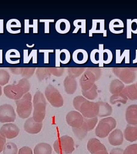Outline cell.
<instances>
[{"label": "cell", "instance_id": "1", "mask_svg": "<svg viewBox=\"0 0 137 154\" xmlns=\"http://www.w3.org/2000/svg\"><path fill=\"white\" fill-rule=\"evenodd\" d=\"M73 106L84 118H93L97 117L98 106L97 103L89 101L83 96H77L73 99Z\"/></svg>", "mask_w": 137, "mask_h": 154}, {"label": "cell", "instance_id": "2", "mask_svg": "<svg viewBox=\"0 0 137 154\" xmlns=\"http://www.w3.org/2000/svg\"><path fill=\"white\" fill-rule=\"evenodd\" d=\"M30 88V84L28 79L22 78L17 84L7 85L4 88L6 97L13 100L20 99L22 97L29 93Z\"/></svg>", "mask_w": 137, "mask_h": 154}, {"label": "cell", "instance_id": "3", "mask_svg": "<svg viewBox=\"0 0 137 154\" xmlns=\"http://www.w3.org/2000/svg\"><path fill=\"white\" fill-rule=\"evenodd\" d=\"M33 119L37 122H42L46 116V102L44 95L37 91L33 97Z\"/></svg>", "mask_w": 137, "mask_h": 154}, {"label": "cell", "instance_id": "4", "mask_svg": "<svg viewBox=\"0 0 137 154\" xmlns=\"http://www.w3.org/2000/svg\"><path fill=\"white\" fill-rule=\"evenodd\" d=\"M17 113L22 119H26L32 112V97L30 93L25 94L20 99L16 100Z\"/></svg>", "mask_w": 137, "mask_h": 154}, {"label": "cell", "instance_id": "5", "mask_svg": "<svg viewBox=\"0 0 137 154\" xmlns=\"http://www.w3.org/2000/svg\"><path fill=\"white\" fill-rule=\"evenodd\" d=\"M117 126V121L113 117H106L101 119L96 127L95 134L97 137L104 138L109 136L110 133Z\"/></svg>", "mask_w": 137, "mask_h": 154}, {"label": "cell", "instance_id": "6", "mask_svg": "<svg viewBox=\"0 0 137 154\" xmlns=\"http://www.w3.org/2000/svg\"><path fill=\"white\" fill-rule=\"evenodd\" d=\"M53 147L58 154H70L75 149L74 142L69 136H62L55 141Z\"/></svg>", "mask_w": 137, "mask_h": 154}, {"label": "cell", "instance_id": "7", "mask_svg": "<svg viewBox=\"0 0 137 154\" xmlns=\"http://www.w3.org/2000/svg\"><path fill=\"white\" fill-rule=\"evenodd\" d=\"M112 72L122 82L129 85L135 81L137 68L114 67L112 69Z\"/></svg>", "mask_w": 137, "mask_h": 154}, {"label": "cell", "instance_id": "8", "mask_svg": "<svg viewBox=\"0 0 137 154\" xmlns=\"http://www.w3.org/2000/svg\"><path fill=\"white\" fill-rule=\"evenodd\" d=\"M45 95L50 103L54 107H61L64 105V99L60 91L53 85H50L45 89Z\"/></svg>", "mask_w": 137, "mask_h": 154}, {"label": "cell", "instance_id": "9", "mask_svg": "<svg viewBox=\"0 0 137 154\" xmlns=\"http://www.w3.org/2000/svg\"><path fill=\"white\" fill-rule=\"evenodd\" d=\"M16 119V114L12 106L9 104L0 106V123L14 122Z\"/></svg>", "mask_w": 137, "mask_h": 154}, {"label": "cell", "instance_id": "10", "mask_svg": "<svg viewBox=\"0 0 137 154\" xmlns=\"http://www.w3.org/2000/svg\"><path fill=\"white\" fill-rule=\"evenodd\" d=\"M96 78L92 72L87 70L82 75L79 79V85L82 91H87L91 88L96 81Z\"/></svg>", "mask_w": 137, "mask_h": 154}, {"label": "cell", "instance_id": "11", "mask_svg": "<svg viewBox=\"0 0 137 154\" xmlns=\"http://www.w3.org/2000/svg\"><path fill=\"white\" fill-rule=\"evenodd\" d=\"M67 123L72 128H78L82 126L84 117L82 114L77 111H71L66 115Z\"/></svg>", "mask_w": 137, "mask_h": 154}, {"label": "cell", "instance_id": "12", "mask_svg": "<svg viewBox=\"0 0 137 154\" xmlns=\"http://www.w3.org/2000/svg\"><path fill=\"white\" fill-rule=\"evenodd\" d=\"M20 133V128L13 123H6L0 128V134L4 138L11 139L17 137Z\"/></svg>", "mask_w": 137, "mask_h": 154}, {"label": "cell", "instance_id": "13", "mask_svg": "<svg viewBox=\"0 0 137 154\" xmlns=\"http://www.w3.org/2000/svg\"><path fill=\"white\" fill-rule=\"evenodd\" d=\"M42 126V122H37L33 119V117H32L28 118L25 122L24 129L25 131L29 134H37L41 131Z\"/></svg>", "mask_w": 137, "mask_h": 154}, {"label": "cell", "instance_id": "14", "mask_svg": "<svg viewBox=\"0 0 137 154\" xmlns=\"http://www.w3.org/2000/svg\"><path fill=\"white\" fill-rule=\"evenodd\" d=\"M99 51L100 53V63L99 67H103L104 64H109L113 60V54L111 51L109 49H104V44L99 45Z\"/></svg>", "mask_w": 137, "mask_h": 154}, {"label": "cell", "instance_id": "15", "mask_svg": "<svg viewBox=\"0 0 137 154\" xmlns=\"http://www.w3.org/2000/svg\"><path fill=\"white\" fill-rule=\"evenodd\" d=\"M104 20H93L92 28L89 30V37H92L94 33H102L104 37L107 36V30H105Z\"/></svg>", "mask_w": 137, "mask_h": 154}, {"label": "cell", "instance_id": "16", "mask_svg": "<svg viewBox=\"0 0 137 154\" xmlns=\"http://www.w3.org/2000/svg\"><path fill=\"white\" fill-rule=\"evenodd\" d=\"M126 121L129 125H137V105L129 106L126 110Z\"/></svg>", "mask_w": 137, "mask_h": 154}, {"label": "cell", "instance_id": "17", "mask_svg": "<svg viewBox=\"0 0 137 154\" xmlns=\"http://www.w3.org/2000/svg\"><path fill=\"white\" fill-rule=\"evenodd\" d=\"M108 140L110 144L114 146L121 145L123 142V134L120 129H115L109 135Z\"/></svg>", "mask_w": 137, "mask_h": 154}, {"label": "cell", "instance_id": "18", "mask_svg": "<svg viewBox=\"0 0 137 154\" xmlns=\"http://www.w3.org/2000/svg\"><path fill=\"white\" fill-rule=\"evenodd\" d=\"M73 61L78 65H82L88 61L89 55L88 52L84 49L76 50L72 55Z\"/></svg>", "mask_w": 137, "mask_h": 154}, {"label": "cell", "instance_id": "19", "mask_svg": "<svg viewBox=\"0 0 137 154\" xmlns=\"http://www.w3.org/2000/svg\"><path fill=\"white\" fill-rule=\"evenodd\" d=\"M64 86L66 93L69 95H72L77 90V81L76 78L68 75L64 81Z\"/></svg>", "mask_w": 137, "mask_h": 154}, {"label": "cell", "instance_id": "20", "mask_svg": "<svg viewBox=\"0 0 137 154\" xmlns=\"http://www.w3.org/2000/svg\"><path fill=\"white\" fill-rule=\"evenodd\" d=\"M87 148L89 151L92 154H95L101 150L106 149L104 145L96 138L90 139L88 141Z\"/></svg>", "mask_w": 137, "mask_h": 154}, {"label": "cell", "instance_id": "21", "mask_svg": "<svg viewBox=\"0 0 137 154\" xmlns=\"http://www.w3.org/2000/svg\"><path fill=\"white\" fill-rule=\"evenodd\" d=\"M20 58L21 54L18 50L10 49L8 50L6 53V61L9 64L16 65L20 63Z\"/></svg>", "mask_w": 137, "mask_h": 154}, {"label": "cell", "instance_id": "22", "mask_svg": "<svg viewBox=\"0 0 137 154\" xmlns=\"http://www.w3.org/2000/svg\"><path fill=\"white\" fill-rule=\"evenodd\" d=\"M124 136L126 140L133 142L137 140V125H127L124 132Z\"/></svg>", "mask_w": 137, "mask_h": 154}, {"label": "cell", "instance_id": "23", "mask_svg": "<svg viewBox=\"0 0 137 154\" xmlns=\"http://www.w3.org/2000/svg\"><path fill=\"white\" fill-rule=\"evenodd\" d=\"M6 28L9 33L13 34H18L21 33V23L17 19H11L6 23Z\"/></svg>", "mask_w": 137, "mask_h": 154}, {"label": "cell", "instance_id": "24", "mask_svg": "<svg viewBox=\"0 0 137 154\" xmlns=\"http://www.w3.org/2000/svg\"><path fill=\"white\" fill-rule=\"evenodd\" d=\"M70 23L66 19L58 20L55 25L56 31L60 34H66L70 30Z\"/></svg>", "mask_w": 137, "mask_h": 154}, {"label": "cell", "instance_id": "25", "mask_svg": "<svg viewBox=\"0 0 137 154\" xmlns=\"http://www.w3.org/2000/svg\"><path fill=\"white\" fill-rule=\"evenodd\" d=\"M124 23L120 19L112 20L109 23V30L111 33L118 34L123 33Z\"/></svg>", "mask_w": 137, "mask_h": 154}, {"label": "cell", "instance_id": "26", "mask_svg": "<svg viewBox=\"0 0 137 154\" xmlns=\"http://www.w3.org/2000/svg\"><path fill=\"white\" fill-rule=\"evenodd\" d=\"M97 103L98 106V117L106 118L112 114V107L109 104L102 101Z\"/></svg>", "mask_w": 137, "mask_h": 154}, {"label": "cell", "instance_id": "27", "mask_svg": "<svg viewBox=\"0 0 137 154\" xmlns=\"http://www.w3.org/2000/svg\"><path fill=\"white\" fill-rule=\"evenodd\" d=\"M127 99L131 100H137V88L135 84H132L125 87L121 92Z\"/></svg>", "mask_w": 137, "mask_h": 154}, {"label": "cell", "instance_id": "28", "mask_svg": "<svg viewBox=\"0 0 137 154\" xmlns=\"http://www.w3.org/2000/svg\"><path fill=\"white\" fill-rule=\"evenodd\" d=\"M37 50L33 49L32 50L30 53L28 54L29 50L27 49H24L23 51V63L25 64L29 63V62L32 60V62L34 64L38 63L37 60Z\"/></svg>", "mask_w": 137, "mask_h": 154}, {"label": "cell", "instance_id": "29", "mask_svg": "<svg viewBox=\"0 0 137 154\" xmlns=\"http://www.w3.org/2000/svg\"><path fill=\"white\" fill-rule=\"evenodd\" d=\"M125 88L124 83L120 79H114L113 80L110 84V92L113 95L121 93Z\"/></svg>", "mask_w": 137, "mask_h": 154}, {"label": "cell", "instance_id": "30", "mask_svg": "<svg viewBox=\"0 0 137 154\" xmlns=\"http://www.w3.org/2000/svg\"><path fill=\"white\" fill-rule=\"evenodd\" d=\"M121 50H116V63L120 64L123 60H125V62L126 64L130 63V50L129 49H125L123 53L121 54Z\"/></svg>", "mask_w": 137, "mask_h": 154}, {"label": "cell", "instance_id": "31", "mask_svg": "<svg viewBox=\"0 0 137 154\" xmlns=\"http://www.w3.org/2000/svg\"><path fill=\"white\" fill-rule=\"evenodd\" d=\"M72 131L74 132L76 137L79 140H82L85 138L89 131L88 126L84 121L81 126L78 128H72Z\"/></svg>", "mask_w": 137, "mask_h": 154}, {"label": "cell", "instance_id": "32", "mask_svg": "<svg viewBox=\"0 0 137 154\" xmlns=\"http://www.w3.org/2000/svg\"><path fill=\"white\" fill-rule=\"evenodd\" d=\"M52 148L49 144L41 143L38 144L34 149V154H51Z\"/></svg>", "mask_w": 137, "mask_h": 154}, {"label": "cell", "instance_id": "33", "mask_svg": "<svg viewBox=\"0 0 137 154\" xmlns=\"http://www.w3.org/2000/svg\"><path fill=\"white\" fill-rule=\"evenodd\" d=\"M83 97L89 100H94L98 97L97 86L95 84L93 86L87 91H82Z\"/></svg>", "mask_w": 137, "mask_h": 154}, {"label": "cell", "instance_id": "34", "mask_svg": "<svg viewBox=\"0 0 137 154\" xmlns=\"http://www.w3.org/2000/svg\"><path fill=\"white\" fill-rule=\"evenodd\" d=\"M85 67H69L67 69L68 75L70 77L77 78L82 75L86 70Z\"/></svg>", "mask_w": 137, "mask_h": 154}, {"label": "cell", "instance_id": "35", "mask_svg": "<svg viewBox=\"0 0 137 154\" xmlns=\"http://www.w3.org/2000/svg\"><path fill=\"white\" fill-rule=\"evenodd\" d=\"M73 25L75 26V29L73 33H78L79 29L81 30V33H86V20H76L73 22Z\"/></svg>", "mask_w": 137, "mask_h": 154}, {"label": "cell", "instance_id": "36", "mask_svg": "<svg viewBox=\"0 0 137 154\" xmlns=\"http://www.w3.org/2000/svg\"><path fill=\"white\" fill-rule=\"evenodd\" d=\"M127 100L128 99L127 98V97L121 93L117 94L115 95H113L110 97V103L113 105H115L118 103H121L125 105L127 103Z\"/></svg>", "mask_w": 137, "mask_h": 154}, {"label": "cell", "instance_id": "37", "mask_svg": "<svg viewBox=\"0 0 137 154\" xmlns=\"http://www.w3.org/2000/svg\"><path fill=\"white\" fill-rule=\"evenodd\" d=\"M36 74L37 78L39 79V81L41 82L45 79H46L49 77H51V75L50 74L48 70V67H39L37 69Z\"/></svg>", "mask_w": 137, "mask_h": 154}, {"label": "cell", "instance_id": "38", "mask_svg": "<svg viewBox=\"0 0 137 154\" xmlns=\"http://www.w3.org/2000/svg\"><path fill=\"white\" fill-rule=\"evenodd\" d=\"M29 20H25V33H29V29L33 28V33H38V20H33V25L29 24Z\"/></svg>", "mask_w": 137, "mask_h": 154}, {"label": "cell", "instance_id": "39", "mask_svg": "<svg viewBox=\"0 0 137 154\" xmlns=\"http://www.w3.org/2000/svg\"><path fill=\"white\" fill-rule=\"evenodd\" d=\"M71 58L70 51L67 49H62L60 50L61 63L66 65L69 63Z\"/></svg>", "mask_w": 137, "mask_h": 154}, {"label": "cell", "instance_id": "40", "mask_svg": "<svg viewBox=\"0 0 137 154\" xmlns=\"http://www.w3.org/2000/svg\"><path fill=\"white\" fill-rule=\"evenodd\" d=\"M11 75L6 70H0V86H5L9 82Z\"/></svg>", "mask_w": 137, "mask_h": 154}, {"label": "cell", "instance_id": "41", "mask_svg": "<svg viewBox=\"0 0 137 154\" xmlns=\"http://www.w3.org/2000/svg\"><path fill=\"white\" fill-rule=\"evenodd\" d=\"M18 149L16 144L13 143H7L4 149V154H17Z\"/></svg>", "mask_w": 137, "mask_h": 154}, {"label": "cell", "instance_id": "42", "mask_svg": "<svg viewBox=\"0 0 137 154\" xmlns=\"http://www.w3.org/2000/svg\"><path fill=\"white\" fill-rule=\"evenodd\" d=\"M36 70V67H22V73L21 75L23 78L29 79L32 77Z\"/></svg>", "mask_w": 137, "mask_h": 154}, {"label": "cell", "instance_id": "43", "mask_svg": "<svg viewBox=\"0 0 137 154\" xmlns=\"http://www.w3.org/2000/svg\"><path fill=\"white\" fill-rule=\"evenodd\" d=\"M48 70L51 75L57 77H61L65 72V69L62 67H48Z\"/></svg>", "mask_w": 137, "mask_h": 154}, {"label": "cell", "instance_id": "44", "mask_svg": "<svg viewBox=\"0 0 137 154\" xmlns=\"http://www.w3.org/2000/svg\"><path fill=\"white\" fill-rule=\"evenodd\" d=\"M98 120L97 117H95V118H84V122L87 125L89 131L93 130L94 127L97 125V124L98 123Z\"/></svg>", "mask_w": 137, "mask_h": 154}, {"label": "cell", "instance_id": "45", "mask_svg": "<svg viewBox=\"0 0 137 154\" xmlns=\"http://www.w3.org/2000/svg\"><path fill=\"white\" fill-rule=\"evenodd\" d=\"M90 60L94 64H99L100 63V53L98 49H94L92 51L90 55Z\"/></svg>", "mask_w": 137, "mask_h": 154}, {"label": "cell", "instance_id": "46", "mask_svg": "<svg viewBox=\"0 0 137 154\" xmlns=\"http://www.w3.org/2000/svg\"><path fill=\"white\" fill-rule=\"evenodd\" d=\"M39 53L44 54V63L48 64L49 62V54L54 52V50L53 49H39Z\"/></svg>", "mask_w": 137, "mask_h": 154}, {"label": "cell", "instance_id": "47", "mask_svg": "<svg viewBox=\"0 0 137 154\" xmlns=\"http://www.w3.org/2000/svg\"><path fill=\"white\" fill-rule=\"evenodd\" d=\"M123 154H137V144H133L126 147Z\"/></svg>", "mask_w": 137, "mask_h": 154}, {"label": "cell", "instance_id": "48", "mask_svg": "<svg viewBox=\"0 0 137 154\" xmlns=\"http://www.w3.org/2000/svg\"><path fill=\"white\" fill-rule=\"evenodd\" d=\"M87 70L92 72L95 77L96 80H98L101 77L102 74V70L99 67H89L87 68Z\"/></svg>", "mask_w": 137, "mask_h": 154}, {"label": "cell", "instance_id": "49", "mask_svg": "<svg viewBox=\"0 0 137 154\" xmlns=\"http://www.w3.org/2000/svg\"><path fill=\"white\" fill-rule=\"evenodd\" d=\"M132 20L127 19L126 22L127 26V38L131 39L132 38Z\"/></svg>", "mask_w": 137, "mask_h": 154}, {"label": "cell", "instance_id": "50", "mask_svg": "<svg viewBox=\"0 0 137 154\" xmlns=\"http://www.w3.org/2000/svg\"><path fill=\"white\" fill-rule=\"evenodd\" d=\"M60 50H55V66L56 67H60L61 66Z\"/></svg>", "mask_w": 137, "mask_h": 154}, {"label": "cell", "instance_id": "51", "mask_svg": "<svg viewBox=\"0 0 137 154\" xmlns=\"http://www.w3.org/2000/svg\"><path fill=\"white\" fill-rule=\"evenodd\" d=\"M54 20H40L39 22L45 23V33H49V23L50 22H54Z\"/></svg>", "mask_w": 137, "mask_h": 154}, {"label": "cell", "instance_id": "52", "mask_svg": "<svg viewBox=\"0 0 137 154\" xmlns=\"http://www.w3.org/2000/svg\"><path fill=\"white\" fill-rule=\"evenodd\" d=\"M18 154H33V152L30 147L25 146L19 149Z\"/></svg>", "mask_w": 137, "mask_h": 154}, {"label": "cell", "instance_id": "53", "mask_svg": "<svg viewBox=\"0 0 137 154\" xmlns=\"http://www.w3.org/2000/svg\"><path fill=\"white\" fill-rule=\"evenodd\" d=\"M9 69L11 73L15 75H21L22 73V67H11Z\"/></svg>", "mask_w": 137, "mask_h": 154}, {"label": "cell", "instance_id": "54", "mask_svg": "<svg viewBox=\"0 0 137 154\" xmlns=\"http://www.w3.org/2000/svg\"><path fill=\"white\" fill-rule=\"evenodd\" d=\"M6 145V138L3 137L0 134V152L4 151Z\"/></svg>", "mask_w": 137, "mask_h": 154}, {"label": "cell", "instance_id": "55", "mask_svg": "<svg viewBox=\"0 0 137 154\" xmlns=\"http://www.w3.org/2000/svg\"><path fill=\"white\" fill-rule=\"evenodd\" d=\"M132 33L137 34V19H134L132 21Z\"/></svg>", "mask_w": 137, "mask_h": 154}, {"label": "cell", "instance_id": "56", "mask_svg": "<svg viewBox=\"0 0 137 154\" xmlns=\"http://www.w3.org/2000/svg\"><path fill=\"white\" fill-rule=\"evenodd\" d=\"M110 154H123V150L120 148H115L110 151Z\"/></svg>", "mask_w": 137, "mask_h": 154}, {"label": "cell", "instance_id": "57", "mask_svg": "<svg viewBox=\"0 0 137 154\" xmlns=\"http://www.w3.org/2000/svg\"><path fill=\"white\" fill-rule=\"evenodd\" d=\"M0 33H4V20H0Z\"/></svg>", "mask_w": 137, "mask_h": 154}, {"label": "cell", "instance_id": "58", "mask_svg": "<svg viewBox=\"0 0 137 154\" xmlns=\"http://www.w3.org/2000/svg\"><path fill=\"white\" fill-rule=\"evenodd\" d=\"M109 154L107 150L106 149H104V150H101V151H98L97 152H95V154Z\"/></svg>", "mask_w": 137, "mask_h": 154}, {"label": "cell", "instance_id": "59", "mask_svg": "<svg viewBox=\"0 0 137 154\" xmlns=\"http://www.w3.org/2000/svg\"><path fill=\"white\" fill-rule=\"evenodd\" d=\"M2 50L0 49V64L2 63Z\"/></svg>", "mask_w": 137, "mask_h": 154}, {"label": "cell", "instance_id": "60", "mask_svg": "<svg viewBox=\"0 0 137 154\" xmlns=\"http://www.w3.org/2000/svg\"><path fill=\"white\" fill-rule=\"evenodd\" d=\"M136 55H135V59L132 61V63H134V64H135V63H137V50H136Z\"/></svg>", "mask_w": 137, "mask_h": 154}, {"label": "cell", "instance_id": "61", "mask_svg": "<svg viewBox=\"0 0 137 154\" xmlns=\"http://www.w3.org/2000/svg\"><path fill=\"white\" fill-rule=\"evenodd\" d=\"M26 46L28 48H32V47L34 46V44H33V45H31V46H30L29 45L26 44Z\"/></svg>", "mask_w": 137, "mask_h": 154}, {"label": "cell", "instance_id": "62", "mask_svg": "<svg viewBox=\"0 0 137 154\" xmlns=\"http://www.w3.org/2000/svg\"><path fill=\"white\" fill-rule=\"evenodd\" d=\"M2 95V87L0 86V97Z\"/></svg>", "mask_w": 137, "mask_h": 154}, {"label": "cell", "instance_id": "63", "mask_svg": "<svg viewBox=\"0 0 137 154\" xmlns=\"http://www.w3.org/2000/svg\"><path fill=\"white\" fill-rule=\"evenodd\" d=\"M135 85H136V87H137V83H136V84H135Z\"/></svg>", "mask_w": 137, "mask_h": 154}, {"label": "cell", "instance_id": "64", "mask_svg": "<svg viewBox=\"0 0 137 154\" xmlns=\"http://www.w3.org/2000/svg\"></svg>", "mask_w": 137, "mask_h": 154}]
</instances>
